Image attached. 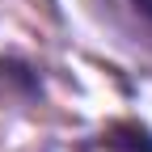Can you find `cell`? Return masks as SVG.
Returning <instances> with one entry per match:
<instances>
[{
	"instance_id": "obj_1",
	"label": "cell",
	"mask_w": 152,
	"mask_h": 152,
	"mask_svg": "<svg viewBox=\"0 0 152 152\" xmlns=\"http://www.w3.org/2000/svg\"><path fill=\"white\" fill-rule=\"evenodd\" d=\"M123 4H127V13L144 26V34H152V0H123Z\"/></svg>"
}]
</instances>
